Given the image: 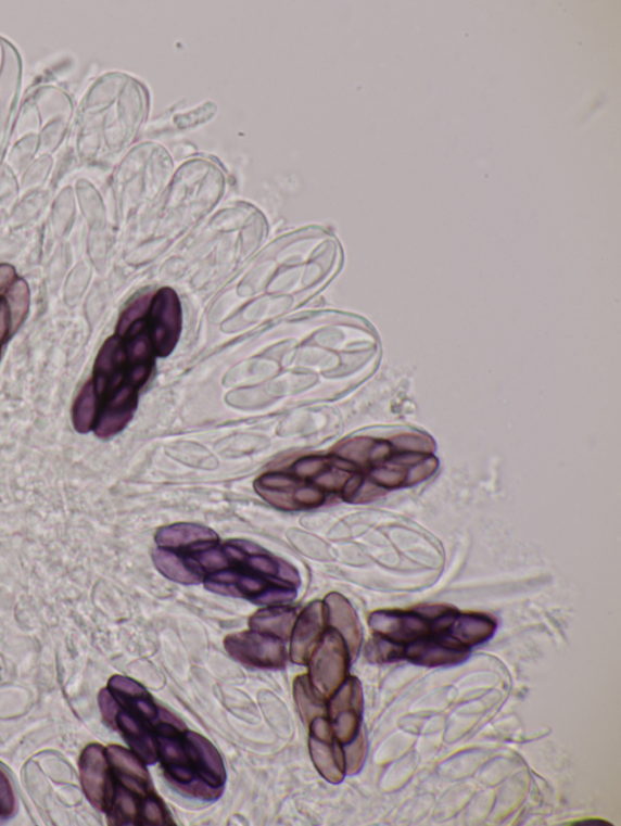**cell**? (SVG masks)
I'll return each mask as SVG.
<instances>
[{"instance_id":"6da1fadb","label":"cell","mask_w":621,"mask_h":826,"mask_svg":"<svg viewBox=\"0 0 621 826\" xmlns=\"http://www.w3.org/2000/svg\"><path fill=\"white\" fill-rule=\"evenodd\" d=\"M350 660L343 637L333 628L325 632L308 660L309 683L318 696L327 700L337 692L347 677Z\"/></svg>"},{"instance_id":"7a4b0ae2","label":"cell","mask_w":621,"mask_h":826,"mask_svg":"<svg viewBox=\"0 0 621 826\" xmlns=\"http://www.w3.org/2000/svg\"><path fill=\"white\" fill-rule=\"evenodd\" d=\"M255 491L277 509L295 511L322 506L326 493L291 474L267 473L255 481Z\"/></svg>"},{"instance_id":"3957f363","label":"cell","mask_w":621,"mask_h":826,"mask_svg":"<svg viewBox=\"0 0 621 826\" xmlns=\"http://www.w3.org/2000/svg\"><path fill=\"white\" fill-rule=\"evenodd\" d=\"M233 568H241L267 580L297 588L300 576L291 563L278 559L255 543L243 539L227 542L223 546Z\"/></svg>"},{"instance_id":"277c9868","label":"cell","mask_w":621,"mask_h":826,"mask_svg":"<svg viewBox=\"0 0 621 826\" xmlns=\"http://www.w3.org/2000/svg\"><path fill=\"white\" fill-rule=\"evenodd\" d=\"M226 651L236 661L253 668L282 669L287 664L284 641L255 631L226 636Z\"/></svg>"},{"instance_id":"5b68a950","label":"cell","mask_w":621,"mask_h":826,"mask_svg":"<svg viewBox=\"0 0 621 826\" xmlns=\"http://www.w3.org/2000/svg\"><path fill=\"white\" fill-rule=\"evenodd\" d=\"M149 332L154 354L168 357L180 339L181 306L173 289L164 288L152 297Z\"/></svg>"},{"instance_id":"8992f818","label":"cell","mask_w":621,"mask_h":826,"mask_svg":"<svg viewBox=\"0 0 621 826\" xmlns=\"http://www.w3.org/2000/svg\"><path fill=\"white\" fill-rule=\"evenodd\" d=\"M329 724L341 745H347L358 735L364 714V692L358 678L346 677L327 707Z\"/></svg>"},{"instance_id":"52a82bcc","label":"cell","mask_w":621,"mask_h":826,"mask_svg":"<svg viewBox=\"0 0 621 826\" xmlns=\"http://www.w3.org/2000/svg\"><path fill=\"white\" fill-rule=\"evenodd\" d=\"M308 746L319 775L333 784L343 781L346 773L344 749L326 717H317L310 723Z\"/></svg>"},{"instance_id":"ba28073f","label":"cell","mask_w":621,"mask_h":826,"mask_svg":"<svg viewBox=\"0 0 621 826\" xmlns=\"http://www.w3.org/2000/svg\"><path fill=\"white\" fill-rule=\"evenodd\" d=\"M83 790L92 806L100 811L109 809L115 784L112 781L106 750L99 745H90L83 750L79 759Z\"/></svg>"},{"instance_id":"9c48e42d","label":"cell","mask_w":621,"mask_h":826,"mask_svg":"<svg viewBox=\"0 0 621 826\" xmlns=\"http://www.w3.org/2000/svg\"><path fill=\"white\" fill-rule=\"evenodd\" d=\"M368 622L376 635L402 646L432 633L430 620L418 608L410 611H377L370 614Z\"/></svg>"},{"instance_id":"30bf717a","label":"cell","mask_w":621,"mask_h":826,"mask_svg":"<svg viewBox=\"0 0 621 826\" xmlns=\"http://www.w3.org/2000/svg\"><path fill=\"white\" fill-rule=\"evenodd\" d=\"M278 585L291 587V585L277 583L258 576L256 573L237 568L217 571L204 579L206 589L225 596H233V598L248 599L254 603H257L266 592L278 587Z\"/></svg>"},{"instance_id":"8fae6325","label":"cell","mask_w":621,"mask_h":826,"mask_svg":"<svg viewBox=\"0 0 621 826\" xmlns=\"http://www.w3.org/2000/svg\"><path fill=\"white\" fill-rule=\"evenodd\" d=\"M469 648H465L448 637L429 634L403 647L405 660L422 666H446L468 660Z\"/></svg>"},{"instance_id":"7c38bea8","label":"cell","mask_w":621,"mask_h":826,"mask_svg":"<svg viewBox=\"0 0 621 826\" xmlns=\"http://www.w3.org/2000/svg\"><path fill=\"white\" fill-rule=\"evenodd\" d=\"M327 610L322 601L310 602L300 614L294 624L291 644L292 662L299 665L308 663L310 655L326 632Z\"/></svg>"},{"instance_id":"4fadbf2b","label":"cell","mask_w":621,"mask_h":826,"mask_svg":"<svg viewBox=\"0 0 621 826\" xmlns=\"http://www.w3.org/2000/svg\"><path fill=\"white\" fill-rule=\"evenodd\" d=\"M155 730H157L155 738H157L159 759L169 781L173 786L192 781L197 775L180 737L181 730L165 724L155 725Z\"/></svg>"},{"instance_id":"5bb4252c","label":"cell","mask_w":621,"mask_h":826,"mask_svg":"<svg viewBox=\"0 0 621 826\" xmlns=\"http://www.w3.org/2000/svg\"><path fill=\"white\" fill-rule=\"evenodd\" d=\"M182 740L197 777L214 788H223L226 781V768L219 751L208 739L195 732H186Z\"/></svg>"},{"instance_id":"9a60e30c","label":"cell","mask_w":621,"mask_h":826,"mask_svg":"<svg viewBox=\"0 0 621 826\" xmlns=\"http://www.w3.org/2000/svg\"><path fill=\"white\" fill-rule=\"evenodd\" d=\"M106 755L113 772L119 784L138 797H148L152 793V783L149 771L132 751L119 746H110Z\"/></svg>"},{"instance_id":"2e32d148","label":"cell","mask_w":621,"mask_h":826,"mask_svg":"<svg viewBox=\"0 0 621 826\" xmlns=\"http://www.w3.org/2000/svg\"><path fill=\"white\" fill-rule=\"evenodd\" d=\"M325 605L327 623L343 637L351 660H356L362 645V628L354 608L338 593L328 594Z\"/></svg>"},{"instance_id":"e0dca14e","label":"cell","mask_w":621,"mask_h":826,"mask_svg":"<svg viewBox=\"0 0 621 826\" xmlns=\"http://www.w3.org/2000/svg\"><path fill=\"white\" fill-rule=\"evenodd\" d=\"M219 536L210 529L199 524H175L162 528L155 542L160 548L164 549H190L191 551L201 550L215 546Z\"/></svg>"},{"instance_id":"ac0fdd59","label":"cell","mask_w":621,"mask_h":826,"mask_svg":"<svg viewBox=\"0 0 621 826\" xmlns=\"http://www.w3.org/2000/svg\"><path fill=\"white\" fill-rule=\"evenodd\" d=\"M116 726L122 732L124 739L127 740L134 754L148 765L159 761L157 738L152 734L150 726L144 720L129 713L127 710H121Z\"/></svg>"},{"instance_id":"d6986e66","label":"cell","mask_w":621,"mask_h":826,"mask_svg":"<svg viewBox=\"0 0 621 826\" xmlns=\"http://www.w3.org/2000/svg\"><path fill=\"white\" fill-rule=\"evenodd\" d=\"M495 630L496 622L492 617L457 612L442 636L448 637L449 640L465 648H470L490 640Z\"/></svg>"},{"instance_id":"ffe728a7","label":"cell","mask_w":621,"mask_h":826,"mask_svg":"<svg viewBox=\"0 0 621 826\" xmlns=\"http://www.w3.org/2000/svg\"><path fill=\"white\" fill-rule=\"evenodd\" d=\"M109 689L118 703L144 721L153 723L160 708L154 704L151 696L142 685L127 676L115 675L110 678Z\"/></svg>"},{"instance_id":"44dd1931","label":"cell","mask_w":621,"mask_h":826,"mask_svg":"<svg viewBox=\"0 0 621 826\" xmlns=\"http://www.w3.org/2000/svg\"><path fill=\"white\" fill-rule=\"evenodd\" d=\"M153 560L155 567L170 581L182 584H199L204 579V573L192 557H180L170 549L160 548L154 550Z\"/></svg>"},{"instance_id":"7402d4cb","label":"cell","mask_w":621,"mask_h":826,"mask_svg":"<svg viewBox=\"0 0 621 826\" xmlns=\"http://www.w3.org/2000/svg\"><path fill=\"white\" fill-rule=\"evenodd\" d=\"M296 619L297 614L294 609L282 605L270 606V608L254 613L250 626L252 631L271 635L286 641L292 636Z\"/></svg>"},{"instance_id":"603a6c76","label":"cell","mask_w":621,"mask_h":826,"mask_svg":"<svg viewBox=\"0 0 621 826\" xmlns=\"http://www.w3.org/2000/svg\"><path fill=\"white\" fill-rule=\"evenodd\" d=\"M140 802L136 792L130 791L118 783L115 786V790H113V797L107 809L110 824H140Z\"/></svg>"},{"instance_id":"cb8c5ba5","label":"cell","mask_w":621,"mask_h":826,"mask_svg":"<svg viewBox=\"0 0 621 826\" xmlns=\"http://www.w3.org/2000/svg\"><path fill=\"white\" fill-rule=\"evenodd\" d=\"M295 703L306 726H309L317 717L327 716V706L322 697L318 696L309 683L308 675L295 678L294 683Z\"/></svg>"},{"instance_id":"d4e9b609","label":"cell","mask_w":621,"mask_h":826,"mask_svg":"<svg viewBox=\"0 0 621 826\" xmlns=\"http://www.w3.org/2000/svg\"><path fill=\"white\" fill-rule=\"evenodd\" d=\"M99 412V402L94 389L89 381L77 397L74 406V423L76 430L81 433H87L94 430Z\"/></svg>"},{"instance_id":"484cf974","label":"cell","mask_w":621,"mask_h":826,"mask_svg":"<svg viewBox=\"0 0 621 826\" xmlns=\"http://www.w3.org/2000/svg\"><path fill=\"white\" fill-rule=\"evenodd\" d=\"M10 318H12V331H17L25 320L29 307V291L24 280L17 279L5 294Z\"/></svg>"},{"instance_id":"4316f807","label":"cell","mask_w":621,"mask_h":826,"mask_svg":"<svg viewBox=\"0 0 621 826\" xmlns=\"http://www.w3.org/2000/svg\"><path fill=\"white\" fill-rule=\"evenodd\" d=\"M402 645L392 643L385 637L379 635L372 636V639L366 646V657L371 663L385 664L405 660L403 658Z\"/></svg>"},{"instance_id":"83f0119b","label":"cell","mask_w":621,"mask_h":826,"mask_svg":"<svg viewBox=\"0 0 621 826\" xmlns=\"http://www.w3.org/2000/svg\"><path fill=\"white\" fill-rule=\"evenodd\" d=\"M140 824L168 826L174 825V822L162 800L150 793L140 802Z\"/></svg>"},{"instance_id":"f1b7e54d","label":"cell","mask_w":621,"mask_h":826,"mask_svg":"<svg viewBox=\"0 0 621 826\" xmlns=\"http://www.w3.org/2000/svg\"><path fill=\"white\" fill-rule=\"evenodd\" d=\"M205 574L231 568V562L227 558L223 547L212 546L201 550L192 551L191 556Z\"/></svg>"},{"instance_id":"f546056e","label":"cell","mask_w":621,"mask_h":826,"mask_svg":"<svg viewBox=\"0 0 621 826\" xmlns=\"http://www.w3.org/2000/svg\"><path fill=\"white\" fill-rule=\"evenodd\" d=\"M152 296L144 294L130 303V306L123 313L118 327L117 334L119 338L126 336V333L134 323L144 319L149 315Z\"/></svg>"},{"instance_id":"4dcf8cb0","label":"cell","mask_w":621,"mask_h":826,"mask_svg":"<svg viewBox=\"0 0 621 826\" xmlns=\"http://www.w3.org/2000/svg\"><path fill=\"white\" fill-rule=\"evenodd\" d=\"M344 746L346 772L348 775H355L364 766L366 760L367 741L364 732L359 730L355 739Z\"/></svg>"},{"instance_id":"1f68e13d","label":"cell","mask_w":621,"mask_h":826,"mask_svg":"<svg viewBox=\"0 0 621 826\" xmlns=\"http://www.w3.org/2000/svg\"><path fill=\"white\" fill-rule=\"evenodd\" d=\"M331 456H308L300 458L292 470L295 476L313 481L329 467Z\"/></svg>"},{"instance_id":"d6a6232c","label":"cell","mask_w":621,"mask_h":826,"mask_svg":"<svg viewBox=\"0 0 621 826\" xmlns=\"http://www.w3.org/2000/svg\"><path fill=\"white\" fill-rule=\"evenodd\" d=\"M174 787L179 789L182 793L189 795V797L204 801H214L219 799L223 793V788H214L200 777H195L188 784H176Z\"/></svg>"},{"instance_id":"836d02e7","label":"cell","mask_w":621,"mask_h":826,"mask_svg":"<svg viewBox=\"0 0 621 826\" xmlns=\"http://www.w3.org/2000/svg\"><path fill=\"white\" fill-rule=\"evenodd\" d=\"M118 704H119L118 700L116 699L115 696L112 695L110 689L107 688L102 689V691L99 695L100 710H101L103 720H105L107 725L112 727H117L116 720L121 711Z\"/></svg>"},{"instance_id":"e575fe53","label":"cell","mask_w":621,"mask_h":826,"mask_svg":"<svg viewBox=\"0 0 621 826\" xmlns=\"http://www.w3.org/2000/svg\"><path fill=\"white\" fill-rule=\"evenodd\" d=\"M15 811V795L5 773L0 770V815L10 817Z\"/></svg>"},{"instance_id":"d590c367","label":"cell","mask_w":621,"mask_h":826,"mask_svg":"<svg viewBox=\"0 0 621 826\" xmlns=\"http://www.w3.org/2000/svg\"><path fill=\"white\" fill-rule=\"evenodd\" d=\"M16 280L15 269L12 266H0V298L5 296L8 290Z\"/></svg>"}]
</instances>
